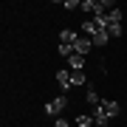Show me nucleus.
<instances>
[{"instance_id":"39448f33","label":"nucleus","mask_w":127,"mask_h":127,"mask_svg":"<svg viewBox=\"0 0 127 127\" xmlns=\"http://www.w3.org/2000/svg\"><path fill=\"white\" fill-rule=\"evenodd\" d=\"M57 85L62 88V91H68V88L73 85V79H71V71H68V68H62V71H57Z\"/></svg>"},{"instance_id":"f257e3e1","label":"nucleus","mask_w":127,"mask_h":127,"mask_svg":"<svg viewBox=\"0 0 127 127\" xmlns=\"http://www.w3.org/2000/svg\"><path fill=\"white\" fill-rule=\"evenodd\" d=\"M65 107H68V99H65V96H54V99H51V102L45 104V113H48V116H57V119H59Z\"/></svg>"},{"instance_id":"9d476101","label":"nucleus","mask_w":127,"mask_h":127,"mask_svg":"<svg viewBox=\"0 0 127 127\" xmlns=\"http://www.w3.org/2000/svg\"><path fill=\"white\" fill-rule=\"evenodd\" d=\"M82 31H85V37H93L99 28H96V23H93V20H85V23H82Z\"/></svg>"},{"instance_id":"20e7f679","label":"nucleus","mask_w":127,"mask_h":127,"mask_svg":"<svg viewBox=\"0 0 127 127\" xmlns=\"http://www.w3.org/2000/svg\"><path fill=\"white\" fill-rule=\"evenodd\" d=\"M91 48H93V40H91V37H79L76 45H73V51H76V54H82V57L91 54Z\"/></svg>"},{"instance_id":"4468645a","label":"nucleus","mask_w":127,"mask_h":127,"mask_svg":"<svg viewBox=\"0 0 127 127\" xmlns=\"http://www.w3.org/2000/svg\"><path fill=\"white\" fill-rule=\"evenodd\" d=\"M57 51H59V54H62L65 59H68L71 54H76V51H73V45H65V42H59V45H57Z\"/></svg>"},{"instance_id":"1a4fd4ad","label":"nucleus","mask_w":127,"mask_h":127,"mask_svg":"<svg viewBox=\"0 0 127 127\" xmlns=\"http://www.w3.org/2000/svg\"><path fill=\"white\" fill-rule=\"evenodd\" d=\"M85 102H88V104H91V107H96V104H99L102 99H99V93H96V91H93V88H88V93H85Z\"/></svg>"},{"instance_id":"dca6fc26","label":"nucleus","mask_w":127,"mask_h":127,"mask_svg":"<svg viewBox=\"0 0 127 127\" xmlns=\"http://www.w3.org/2000/svg\"><path fill=\"white\" fill-rule=\"evenodd\" d=\"M107 34L110 37H122V23H113V26L107 28Z\"/></svg>"},{"instance_id":"f8f14e48","label":"nucleus","mask_w":127,"mask_h":127,"mask_svg":"<svg viewBox=\"0 0 127 127\" xmlns=\"http://www.w3.org/2000/svg\"><path fill=\"white\" fill-rule=\"evenodd\" d=\"M107 20H110V26H113V23H122V9H110L107 11ZM107 26V28H110Z\"/></svg>"},{"instance_id":"f3484780","label":"nucleus","mask_w":127,"mask_h":127,"mask_svg":"<svg viewBox=\"0 0 127 127\" xmlns=\"http://www.w3.org/2000/svg\"><path fill=\"white\" fill-rule=\"evenodd\" d=\"M57 127H71V122H68V119H62V116H59V119H57Z\"/></svg>"},{"instance_id":"7ed1b4c3","label":"nucleus","mask_w":127,"mask_h":127,"mask_svg":"<svg viewBox=\"0 0 127 127\" xmlns=\"http://www.w3.org/2000/svg\"><path fill=\"white\" fill-rule=\"evenodd\" d=\"M79 31H73V28H62L59 31V42H65V45H76V40H79Z\"/></svg>"},{"instance_id":"0eeeda50","label":"nucleus","mask_w":127,"mask_h":127,"mask_svg":"<svg viewBox=\"0 0 127 127\" xmlns=\"http://www.w3.org/2000/svg\"><path fill=\"white\" fill-rule=\"evenodd\" d=\"M91 40H93V48H102V45H107L110 34H107V31H102V28H99V31H96V34L91 37Z\"/></svg>"},{"instance_id":"423d86ee","label":"nucleus","mask_w":127,"mask_h":127,"mask_svg":"<svg viewBox=\"0 0 127 127\" xmlns=\"http://www.w3.org/2000/svg\"><path fill=\"white\" fill-rule=\"evenodd\" d=\"M68 71H85V57L82 54H71L68 57Z\"/></svg>"},{"instance_id":"2eb2a0df","label":"nucleus","mask_w":127,"mask_h":127,"mask_svg":"<svg viewBox=\"0 0 127 127\" xmlns=\"http://www.w3.org/2000/svg\"><path fill=\"white\" fill-rule=\"evenodd\" d=\"M62 6H65V9H68V11H76L79 6H82V0H65Z\"/></svg>"},{"instance_id":"9b49d317","label":"nucleus","mask_w":127,"mask_h":127,"mask_svg":"<svg viewBox=\"0 0 127 127\" xmlns=\"http://www.w3.org/2000/svg\"><path fill=\"white\" fill-rule=\"evenodd\" d=\"M91 124H93V116H91V113L76 116V127H91Z\"/></svg>"},{"instance_id":"ddd939ff","label":"nucleus","mask_w":127,"mask_h":127,"mask_svg":"<svg viewBox=\"0 0 127 127\" xmlns=\"http://www.w3.org/2000/svg\"><path fill=\"white\" fill-rule=\"evenodd\" d=\"M71 79H73V85H85V82H88L85 71H71Z\"/></svg>"},{"instance_id":"6e6552de","label":"nucleus","mask_w":127,"mask_h":127,"mask_svg":"<svg viewBox=\"0 0 127 127\" xmlns=\"http://www.w3.org/2000/svg\"><path fill=\"white\" fill-rule=\"evenodd\" d=\"M102 104H104V110H107V116H110V119H116V116H119V102H113V99H102Z\"/></svg>"},{"instance_id":"f03ea898","label":"nucleus","mask_w":127,"mask_h":127,"mask_svg":"<svg viewBox=\"0 0 127 127\" xmlns=\"http://www.w3.org/2000/svg\"><path fill=\"white\" fill-rule=\"evenodd\" d=\"M91 116H93V124H96V127H104L107 122H113V119L107 116V110H104V104H102V102H99V104H96V107L91 110Z\"/></svg>"}]
</instances>
